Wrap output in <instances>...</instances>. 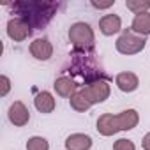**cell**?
Listing matches in <instances>:
<instances>
[{"mask_svg":"<svg viewBox=\"0 0 150 150\" xmlns=\"http://www.w3.org/2000/svg\"><path fill=\"white\" fill-rule=\"evenodd\" d=\"M60 4L57 2H42V0H32V2H14L13 9L30 28H42L46 27L51 18L55 16Z\"/></svg>","mask_w":150,"mask_h":150,"instance_id":"1","label":"cell"},{"mask_svg":"<svg viewBox=\"0 0 150 150\" xmlns=\"http://www.w3.org/2000/svg\"><path fill=\"white\" fill-rule=\"evenodd\" d=\"M139 115L136 110H125L117 115L113 113H103L97 118V132L103 136H113L120 131H131L138 125Z\"/></svg>","mask_w":150,"mask_h":150,"instance_id":"2","label":"cell"},{"mask_svg":"<svg viewBox=\"0 0 150 150\" xmlns=\"http://www.w3.org/2000/svg\"><path fill=\"white\" fill-rule=\"evenodd\" d=\"M94 50H74L72 53V64L71 71L74 76H80L85 80V85L94 83L97 80H106L103 71H99L94 65Z\"/></svg>","mask_w":150,"mask_h":150,"instance_id":"3","label":"cell"},{"mask_svg":"<svg viewBox=\"0 0 150 150\" xmlns=\"http://www.w3.org/2000/svg\"><path fill=\"white\" fill-rule=\"evenodd\" d=\"M69 41L74 46V50H94L96 35L88 23L78 21V23H72L69 28Z\"/></svg>","mask_w":150,"mask_h":150,"instance_id":"4","label":"cell"},{"mask_svg":"<svg viewBox=\"0 0 150 150\" xmlns=\"http://www.w3.org/2000/svg\"><path fill=\"white\" fill-rule=\"evenodd\" d=\"M145 46H146V37H141V35L134 34L131 28L124 30V32L118 35L117 42H115L117 51L122 53V55H127V57H129V55H138V53H141Z\"/></svg>","mask_w":150,"mask_h":150,"instance_id":"5","label":"cell"},{"mask_svg":"<svg viewBox=\"0 0 150 150\" xmlns=\"http://www.w3.org/2000/svg\"><path fill=\"white\" fill-rule=\"evenodd\" d=\"M110 83L108 80H97L94 83H88L81 88V94L87 97V101L94 106V104H99V103H104L108 97H110Z\"/></svg>","mask_w":150,"mask_h":150,"instance_id":"6","label":"cell"},{"mask_svg":"<svg viewBox=\"0 0 150 150\" xmlns=\"http://www.w3.org/2000/svg\"><path fill=\"white\" fill-rule=\"evenodd\" d=\"M7 35L16 42H23L32 35V28L21 18H11L7 21Z\"/></svg>","mask_w":150,"mask_h":150,"instance_id":"7","label":"cell"},{"mask_svg":"<svg viewBox=\"0 0 150 150\" xmlns=\"http://www.w3.org/2000/svg\"><path fill=\"white\" fill-rule=\"evenodd\" d=\"M7 117H9V122L16 127H23L28 124L30 120V111L28 108L21 103V101H14L11 106H9V111H7Z\"/></svg>","mask_w":150,"mask_h":150,"instance_id":"8","label":"cell"},{"mask_svg":"<svg viewBox=\"0 0 150 150\" xmlns=\"http://www.w3.org/2000/svg\"><path fill=\"white\" fill-rule=\"evenodd\" d=\"M53 88H55L57 96H60V97H64V99H71L74 94L78 92L80 85H78L76 80L71 78V76H60V78L55 80Z\"/></svg>","mask_w":150,"mask_h":150,"instance_id":"9","label":"cell"},{"mask_svg":"<svg viewBox=\"0 0 150 150\" xmlns=\"http://www.w3.org/2000/svg\"><path fill=\"white\" fill-rule=\"evenodd\" d=\"M30 55L35 60H50L53 57V44L46 37H39L34 42H30Z\"/></svg>","mask_w":150,"mask_h":150,"instance_id":"10","label":"cell"},{"mask_svg":"<svg viewBox=\"0 0 150 150\" xmlns=\"http://www.w3.org/2000/svg\"><path fill=\"white\" fill-rule=\"evenodd\" d=\"M115 85L118 87V90H122L125 94H131L139 87V78L131 71H124V72H118L115 76Z\"/></svg>","mask_w":150,"mask_h":150,"instance_id":"11","label":"cell"},{"mask_svg":"<svg viewBox=\"0 0 150 150\" xmlns=\"http://www.w3.org/2000/svg\"><path fill=\"white\" fill-rule=\"evenodd\" d=\"M122 28V20L118 14H104L101 20H99V30L103 35H115L118 34Z\"/></svg>","mask_w":150,"mask_h":150,"instance_id":"12","label":"cell"},{"mask_svg":"<svg viewBox=\"0 0 150 150\" xmlns=\"http://www.w3.org/2000/svg\"><path fill=\"white\" fill-rule=\"evenodd\" d=\"M65 150H90L92 148V138L83 132H74L67 136L65 139Z\"/></svg>","mask_w":150,"mask_h":150,"instance_id":"13","label":"cell"},{"mask_svg":"<svg viewBox=\"0 0 150 150\" xmlns=\"http://www.w3.org/2000/svg\"><path fill=\"white\" fill-rule=\"evenodd\" d=\"M34 106H35V110L41 111V113H53L57 103H55V97H53L50 92L42 90V92H39V94L34 97Z\"/></svg>","mask_w":150,"mask_h":150,"instance_id":"14","label":"cell"},{"mask_svg":"<svg viewBox=\"0 0 150 150\" xmlns=\"http://www.w3.org/2000/svg\"><path fill=\"white\" fill-rule=\"evenodd\" d=\"M131 30L141 37H146L150 35V13H141V14H136L132 23H131Z\"/></svg>","mask_w":150,"mask_h":150,"instance_id":"15","label":"cell"},{"mask_svg":"<svg viewBox=\"0 0 150 150\" xmlns=\"http://www.w3.org/2000/svg\"><path fill=\"white\" fill-rule=\"evenodd\" d=\"M69 103H71V108L74 110V111H78V113H85V111H88L90 110V103L87 101V97L81 94V90H78L76 94H74L71 99H69Z\"/></svg>","mask_w":150,"mask_h":150,"instance_id":"16","label":"cell"},{"mask_svg":"<svg viewBox=\"0 0 150 150\" xmlns=\"http://www.w3.org/2000/svg\"><path fill=\"white\" fill-rule=\"evenodd\" d=\"M125 7L134 14L150 13V0H125Z\"/></svg>","mask_w":150,"mask_h":150,"instance_id":"17","label":"cell"},{"mask_svg":"<svg viewBox=\"0 0 150 150\" xmlns=\"http://www.w3.org/2000/svg\"><path fill=\"white\" fill-rule=\"evenodd\" d=\"M27 150H50V143L42 136H32L27 141Z\"/></svg>","mask_w":150,"mask_h":150,"instance_id":"18","label":"cell"},{"mask_svg":"<svg viewBox=\"0 0 150 150\" xmlns=\"http://www.w3.org/2000/svg\"><path fill=\"white\" fill-rule=\"evenodd\" d=\"M113 150H136V145L134 141L131 139H125V138H120L113 143Z\"/></svg>","mask_w":150,"mask_h":150,"instance_id":"19","label":"cell"},{"mask_svg":"<svg viewBox=\"0 0 150 150\" xmlns=\"http://www.w3.org/2000/svg\"><path fill=\"white\" fill-rule=\"evenodd\" d=\"M0 85H2L0 96H2V97H6V96L9 94V90H11V80L6 76V74H2V76H0Z\"/></svg>","mask_w":150,"mask_h":150,"instance_id":"20","label":"cell"},{"mask_svg":"<svg viewBox=\"0 0 150 150\" xmlns=\"http://www.w3.org/2000/svg\"><path fill=\"white\" fill-rule=\"evenodd\" d=\"M90 4H92V7H96V9H108V7L115 6V0H110V2H90Z\"/></svg>","mask_w":150,"mask_h":150,"instance_id":"21","label":"cell"},{"mask_svg":"<svg viewBox=\"0 0 150 150\" xmlns=\"http://www.w3.org/2000/svg\"><path fill=\"white\" fill-rule=\"evenodd\" d=\"M141 146H143V150H150V131L143 136V139H141Z\"/></svg>","mask_w":150,"mask_h":150,"instance_id":"22","label":"cell"}]
</instances>
